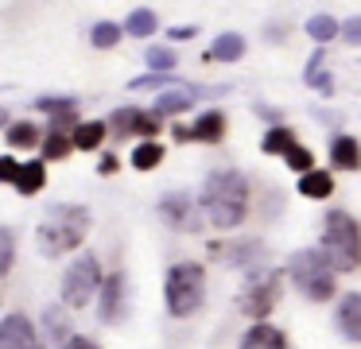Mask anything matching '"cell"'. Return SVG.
<instances>
[{
	"instance_id": "obj_2",
	"label": "cell",
	"mask_w": 361,
	"mask_h": 349,
	"mask_svg": "<svg viewBox=\"0 0 361 349\" xmlns=\"http://www.w3.org/2000/svg\"><path fill=\"white\" fill-rule=\"evenodd\" d=\"M90 225H94V217H90L86 206H51V214L43 217L39 233H35V245H39L43 256L74 252L86 240Z\"/></svg>"
},
{
	"instance_id": "obj_1",
	"label": "cell",
	"mask_w": 361,
	"mask_h": 349,
	"mask_svg": "<svg viewBox=\"0 0 361 349\" xmlns=\"http://www.w3.org/2000/svg\"><path fill=\"white\" fill-rule=\"evenodd\" d=\"M202 209L214 229H237L249 217V178L241 171H214L202 183Z\"/></svg>"
},
{
	"instance_id": "obj_3",
	"label": "cell",
	"mask_w": 361,
	"mask_h": 349,
	"mask_svg": "<svg viewBox=\"0 0 361 349\" xmlns=\"http://www.w3.org/2000/svg\"><path fill=\"white\" fill-rule=\"evenodd\" d=\"M319 252L334 271H361V225L345 209H330L322 221V245Z\"/></svg>"
},
{
	"instance_id": "obj_37",
	"label": "cell",
	"mask_w": 361,
	"mask_h": 349,
	"mask_svg": "<svg viewBox=\"0 0 361 349\" xmlns=\"http://www.w3.org/2000/svg\"><path fill=\"white\" fill-rule=\"evenodd\" d=\"M117 171V155H102V175H113Z\"/></svg>"
},
{
	"instance_id": "obj_23",
	"label": "cell",
	"mask_w": 361,
	"mask_h": 349,
	"mask_svg": "<svg viewBox=\"0 0 361 349\" xmlns=\"http://www.w3.org/2000/svg\"><path fill=\"white\" fill-rule=\"evenodd\" d=\"M307 35H311L314 43H330L334 35H342V23H338L334 16H311V20H307Z\"/></svg>"
},
{
	"instance_id": "obj_21",
	"label": "cell",
	"mask_w": 361,
	"mask_h": 349,
	"mask_svg": "<svg viewBox=\"0 0 361 349\" xmlns=\"http://www.w3.org/2000/svg\"><path fill=\"white\" fill-rule=\"evenodd\" d=\"M299 140H295V132L288 128V124H276L272 132H264V144H260V152L264 155H283L288 147H295Z\"/></svg>"
},
{
	"instance_id": "obj_18",
	"label": "cell",
	"mask_w": 361,
	"mask_h": 349,
	"mask_svg": "<svg viewBox=\"0 0 361 349\" xmlns=\"http://www.w3.org/2000/svg\"><path fill=\"white\" fill-rule=\"evenodd\" d=\"M105 128H109L105 121H82L78 128L71 132L74 147H82V152H94V147H102V140H105Z\"/></svg>"
},
{
	"instance_id": "obj_30",
	"label": "cell",
	"mask_w": 361,
	"mask_h": 349,
	"mask_svg": "<svg viewBox=\"0 0 361 349\" xmlns=\"http://www.w3.org/2000/svg\"><path fill=\"white\" fill-rule=\"evenodd\" d=\"M12 260H16V237L12 229H0V276L12 271Z\"/></svg>"
},
{
	"instance_id": "obj_40",
	"label": "cell",
	"mask_w": 361,
	"mask_h": 349,
	"mask_svg": "<svg viewBox=\"0 0 361 349\" xmlns=\"http://www.w3.org/2000/svg\"><path fill=\"white\" fill-rule=\"evenodd\" d=\"M39 349H43V345H39Z\"/></svg>"
},
{
	"instance_id": "obj_12",
	"label": "cell",
	"mask_w": 361,
	"mask_h": 349,
	"mask_svg": "<svg viewBox=\"0 0 361 349\" xmlns=\"http://www.w3.org/2000/svg\"><path fill=\"white\" fill-rule=\"evenodd\" d=\"M97 314H102V322H121V318H125V271H113L102 283Z\"/></svg>"
},
{
	"instance_id": "obj_25",
	"label": "cell",
	"mask_w": 361,
	"mask_h": 349,
	"mask_svg": "<svg viewBox=\"0 0 361 349\" xmlns=\"http://www.w3.org/2000/svg\"><path fill=\"white\" fill-rule=\"evenodd\" d=\"M121 35H125V27H121V23H113V20L94 23V31H90V39H94L97 51H109V47H117Z\"/></svg>"
},
{
	"instance_id": "obj_34",
	"label": "cell",
	"mask_w": 361,
	"mask_h": 349,
	"mask_svg": "<svg viewBox=\"0 0 361 349\" xmlns=\"http://www.w3.org/2000/svg\"><path fill=\"white\" fill-rule=\"evenodd\" d=\"M16 175H20V163L12 155H0V183H12L16 186Z\"/></svg>"
},
{
	"instance_id": "obj_8",
	"label": "cell",
	"mask_w": 361,
	"mask_h": 349,
	"mask_svg": "<svg viewBox=\"0 0 361 349\" xmlns=\"http://www.w3.org/2000/svg\"><path fill=\"white\" fill-rule=\"evenodd\" d=\"M109 128L117 136H144V140H156L159 132V116L156 113H144V109H117L109 116Z\"/></svg>"
},
{
	"instance_id": "obj_27",
	"label": "cell",
	"mask_w": 361,
	"mask_h": 349,
	"mask_svg": "<svg viewBox=\"0 0 361 349\" xmlns=\"http://www.w3.org/2000/svg\"><path fill=\"white\" fill-rule=\"evenodd\" d=\"M71 152H74V140L66 132H47V140H43V159H66Z\"/></svg>"
},
{
	"instance_id": "obj_38",
	"label": "cell",
	"mask_w": 361,
	"mask_h": 349,
	"mask_svg": "<svg viewBox=\"0 0 361 349\" xmlns=\"http://www.w3.org/2000/svg\"><path fill=\"white\" fill-rule=\"evenodd\" d=\"M190 35H195V27H175L171 31V39H190Z\"/></svg>"
},
{
	"instance_id": "obj_16",
	"label": "cell",
	"mask_w": 361,
	"mask_h": 349,
	"mask_svg": "<svg viewBox=\"0 0 361 349\" xmlns=\"http://www.w3.org/2000/svg\"><path fill=\"white\" fill-rule=\"evenodd\" d=\"M198 93H202V90H195V85H183V90H167V93H159V97H156V116H159V113H164V116H171V113H187V109L198 101Z\"/></svg>"
},
{
	"instance_id": "obj_15",
	"label": "cell",
	"mask_w": 361,
	"mask_h": 349,
	"mask_svg": "<svg viewBox=\"0 0 361 349\" xmlns=\"http://www.w3.org/2000/svg\"><path fill=\"white\" fill-rule=\"evenodd\" d=\"M221 136H226V113H218V109L202 113L190 124V140H198V144H221Z\"/></svg>"
},
{
	"instance_id": "obj_29",
	"label": "cell",
	"mask_w": 361,
	"mask_h": 349,
	"mask_svg": "<svg viewBox=\"0 0 361 349\" xmlns=\"http://www.w3.org/2000/svg\"><path fill=\"white\" fill-rule=\"evenodd\" d=\"M35 109H39V113H51V116H66V113L78 109V101H74V97H39V101H35Z\"/></svg>"
},
{
	"instance_id": "obj_36",
	"label": "cell",
	"mask_w": 361,
	"mask_h": 349,
	"mask_svg": "<svg viewBox=\"0 0 361 349\" xmlns=\"http://www.w3.org/2000/svg\"><path fill=\"white\" fill-rule=\"evenodd\" d=\"M63 349H97V345H94V341H90V338H82V333H74V338L66 341Z\"/></svg>"
},
{
	"instance_id": "obj_31",
	"label": "cell",
	"mask_w": 361,
	"mask_h": 349,
	"mask_svg": "<svg viewBox=\"0 0 361 349\" xmlns=\"http://www.w3.org/2000/svg\"><path fill=\"white\" fill-rule=\"evenodd\" d=\"M47 326H51V338H55V341H59V345H66V341H71V338H74V333H71V322H66V318H63V314H59V310H55V307H51V310H47Z\"/></svg>"
},
{
	"instance_id": "obj_6",
	"label": "cell",
	"mask_w": 361,
	"mask_h": 349,
	"mask_svg": "<svg viewBox=\"0 0 361 349\" xmlns=\"http://www.w3.org/2000/svg\"><path fill=\"white\" fill-rule=\"evenodd\" d=\"M102 283H105L102 279V260H97L94 252H82L63 276V299L71 302V307H86L94 295H102Z\"/></svg>"
},
{
	"instance_id": "obj_22",
	"label": "cell",
	"mask_w": 361,
	"mask_h": 349,
	"mask_svg": "<svg viewBox=\"0 0 361 349\" xmlns=\"http://www.w3.org/2000/svg\"><path fill=\"white\" fill-rule=\"evenodd\" d=\"M164 163V144H156V140H144V144L133 147V167L136 171H152Z\"/></svg>"
},
{
	"instance_id": "obj_32",
	"label": "cell",
	"mask_w": 361,
	"mask_h": 349,
	"mask_svg": "<svg viewBox=\"0 0 361 349\" xmlns=\"http://www.w3.org/2000/svg\"><path fill=\"white\" fill-rule=\"evenodd\" d=\"M148 66H152V74H167V70L175 66V51H167V47H152Z\"/></svg>"
},
{
	"instance_id": "obj_9",
	"label": "cell",
	"mask_w": 361,
	"mask_h": 349,
	"mask_svg": "<svg viewBox=\"0 0 361 349\" xmlns=\"http://www.w3.org/2000/svg\"><path fill=\"white\" fill-rule=\"evenodd\" d=\"M0 349H39L35 326L27 314H8L0 318Z\"/></svg>"
},
{
	"instance_id": "obj_39",
	"label": "cell",
	"mask_w": 361,
	"mask_h": 349,
	"mask_svg": "<svg viewBox=\"0 0 361 349\" xmlns=\"http://www.w3.org/2000/svg\"><path fill=\"white\" fill-rule=\"evenodd\" d=\"M4 124H8V113H4V109H0V128H4Z\"/></svg>"
},
{
	"instance_id": "obj_4",
	"label": "cell",
	"mask_w": 361,
	"mask_h": 349,
	"mask_svg": "<svg viewBox=\"0 0 361 349\" xmlns=\"http://www.w3.org/2000/svg\"><path fill=\"white\" fill-rule=\"evenodd\" d=\"M164 299H167V314L171 318H190L206 299V268L195 260L171 264L164 279Z\"/></svg>"
},
{
	"instance_id": "obj_26",
	"label": "cell",
	"mask_w": 361,
	"mask_h": 349,
	"mask_svg": "<svg viewBox=\"0 0 361 349\" xmlns=\"http://www.w3.org/2000/svg\"><path fill=\"white\" fill-rule=\"evenodd\" d=\"M32 144H39V128L32 121L8 124V147H32Z\"/></svg>"
},
{
	"instance_id": "obj_5",
	"label": "cell",
	"mask_w": 361,
	"mask_h": 349,
	"mask_svg": "<svg viewBox=\"0 0 361 349\" xmlns=\"http://www.w3.org/2000/svg\"><path fill=\"white\" fill-rule=\"evenodd\" d=\"M288 271H291V283H295V291L303 299H311V302L334 299V268L326 264V256L319 248H299L288 260Z\"/></svg>"
},
{
	"instance_id": "obj_11",
	"label": "cell",
	"mask_w": 361,
	"mask_h": 349,
	"mask_svg": "<svg viewBox=\"0 0 361 349\" xmlns=\"http://www.w3.org/2000/svg\"><path fill=\"white\" fill-rule=\"evenodd\" d=\"M334 326L345 341H357L361 345V291H345L342 299H338Z\"/></svg>"
},
{
	"instance_id": "obj_35",
	"label": "cell",
	"mask_w": 361,
	"mask_h": 349,
	"mask_svg": "<svg viewBox=\"0 0 361 349\" xmlns=\"http://www.w3.org/2000/svg\"><path fill=\"white\" fill-rule=\"evenodd\" d=\"M342 39H345V43H353V47H361V20L342 23Z\"/></svg>"
},
{
	"instance_id": "obj_33",
	"label": "cell",
	"mask_w": 361,
	"mask_h": 349,
	"mask_svg": "<svg viewBox=\"0 0 361 349\" xmlns=\"http://www.w3.org/2000/svg\"><path fill=\"white\" fill-rule=\"evenodd\" d=\"M133 90H156V85H175V78L171 74H144V78H136V82H128Z\"/></svg>"
},
{
	"instance_id": "obj_20",
	"label": "cell",
	"mask_w": 361,
	"mask_h": 349,
	"mask_svg": "<svg viewBox=\"0 0 361 349\" xmlns=\"http://www.w3.org/2000/svg\"><path fill=\"white\" fill-rule=\"evenodd\" d=\"M241 54H245V39L237 35V31L218 35V39H214V47H210V59H218V62H237Z\"/></svg>"
},
{
	"instance_id": "obj_7",
	"label": "cell",
	"mask_w": 361,
	"mask_h": 349,
	"mask_svg": "<svg viewBox=\"0 0 361 349\" xmlns=\"http://www.w3.org/2000/svg\"><path fill=\"white\" fill-rule=\"evenodd\" d=\"M280 302V271L276 268H264V271H252L249 287L241 291V310L249 318H257V322H264L268 314H272V307Z\"/></svg>"
},
{
	"instance_id": "obj_10",
	"label": "cell",
	"mask_w": 361,
	"mask_h": 349,
	"mask_svg": "<svg viewBox=\"0 0 361 349\" xmlns=\"http://www.w3.org/2000/svg\"><path fill=\"white\" fill-rule=\"evenodd\" d=\"M159 217H164L171 229H198V217H195V206H190V194H183V190L164 194V198H159Z\"/></svg>"
},
{
	"instance_id": "obj_13",
	"label": "cell",
	"mask_w": 361,
	"mask_h": 349,
	"mask_svg": "<svg viewBox=\"0 0 361 349\" xmlns=\"http://www.w3.org/2000/svg\"><path fill=\"white\" fill-rule=\"evenodd\" d=\"M330 167L334 171H361V140H353V136L330 140Z\"/></svg>"
},
{
	"instance_id": "obj_24",
	"label": "cell",
	"mask_w": 361,
	"mask_h": 349,
	"mask_svg": "<svg viewBox=\"0 0 361 349\" xmlns=\"http://www.w3.org/2000/svg\"><path fill=\"white\" fill-rule=\"evenodd\" d=\"M156 27H159V20H156L152 8H136V12L128 16V23H125V31H128V35H136V39H148Z\"/></svg>"
},
{
	"instance_id": "obj_28",
	"label": "cell",
	"mask_w": 361,
	"mask_h": 349,
	"mask_svg": "<svg viewBox=\"0 0 361 349\" xmlns=\"http://www.w3.org/2000/svg\"><path fill=\"white\" fill-rule=\"evenodd\" d=\"M283 163H288L291 171H299V175H307V171H314V155H311V147H303V144L288 147V152H283Z\"/></svg>"
},
{
	"instance_id": "obj_19",
	"label": "cell",
	"mask_w": 361,
	"mask_h": 349,
	"mask_svg": "<svg viewBox=\"0 0 361 349\" xmlns=\"http://www.w3.org/2000/svg\"><path fill=\"white\" fill-rule=\"evenodd\" d=\"M299 194H303V198H322L326 202L330 194H334V178H330L326 171H307V175L299 178Z\"/></svg>"
},
{
	"instance_id": "obj_17",
	"label": "cell",
	"mask_w": 361,
	"mask_h": 349,
	"mask_svg": "<svg viewBox=\"0 0 361 349\" xmlns=\"http://www.w3.org/2000/svg\"><path fill=\"white\" fill-rule=\"evenodd\" d=\"M43 183H47V171H43V159H32V163H20V175H16V190L20 194H39Z\"/></svg>"
},
{
	"instance_id": "obj_14",
	"label": "cell",
	"mask_w": 361,
	"mask_h": 349,
	"mask_svg": "<svg viewBox=\"0 0 361 349\" xmlns=\"http://www.w3.org/2000/svg\"><path fill=\"white\" fill-rule=\"evenodd\" d=\"M241 349H288V338L272 322H252L241 338Z\"/></svg>"
}]
</instances>
